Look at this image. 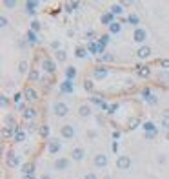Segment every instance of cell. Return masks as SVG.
<instances>
[{
  "label": "cell",
  "instance_id": "6da1fadb",
  "mask_svg": "<svg viewBox=\"0 0 169 179\" xmlns=\"http://www.w3.org/2000/svg\"><path fill=\"white\" fill-rule=\"evenodd\" d=\"M53 111H55L57 117H66L67 111H69V108H67V104H64V102H57V104L53 106Z\"/></svg>",
  "mask_w": 169,
  "mask_h": 179
},
{
  "label": "cell",
  "instance_id": "7a4b0ae2",
  "mask_svg": "<svg viewBox=\"0 0 169 179\" xmlns=\"http://www.w3.org/2000/svg\"><path fill=\"white\" fill-rule=\"evenodd\" d=\"M116 166H118V170H129L131 159L127 157V155H120V157L116 159Z\"/></svg>",
  "mask_w": 169,
  "mask_h": 179
},
{
  "label": "cell",
  "instance_id": "3957f363",
  "mask_svg": "<svg viewBox=\"0 0 169 179\" xmlns=\"http://www.w3.org/2000/svg\"><path fill=\"white\" fill-rule=\"evenodd\" d=\"M60 133H62V137H66V139H73V135H75V128L71 126V124H64V126L60 128Z\"/></svg>",
  "mask_w": 169,
  "mask_h": 179
},
{
  "label": "cell",
  "instance_id": "277c9868",
  "mask_svg": "<svg viewBox=\"0 0 169 179\" xmlns=\"http://www.w3.org/2000/svg\"><path fill=\"white\" fill-rule=\"evenodd\" d=\"M107 165V155L104 153H98V155H95V166H98V168H104Z\"/></svg>",
  "mask_w": 169,
  "mask_h": 179
},
{
  "label": "cell",
  "instance_id": "5b68a950",
  "mask_svg": "<svg viewBox=\"0 0 169 179\" xmlns=\"http://www.w3.org/2000/svg\"><path fill=\"white\" fill-rule=\"evenodd\" d=\"M87 50H89L91 53H102V51H104V44H102V42H91L89 46H87Z\"/></svg>",
  "mask_w": 169,
  "mask_h": 179
},
{
  "label": "cell",
  "instance_id": "8992f818",
  "mask_svg": "<svg viewBox=\"0 0 169 179\" xmlns=\"http://www.w3.org/2000/svg\"><path fill=\"white\" fill-rule=\"evenodd\" d=\"M71 157H73V161H82V159L86 157L84 148H75L73 152H71Z\"/></svg>",
  "mask_w": 169,
  "mask_h": 179
},
{
  "label": "cell",
  "instance_id": "52a82bcc",
  "mask_svg": "<svg viewBox=\"0 0 169 179\" xmlns=\"http://www.w3.org/2000/svg\"><path fill=\"white\" fill-rule=\"evenodd\" d=\"M146 37H147V35H146V31H144V29H140V28H138V29H135V35H133V40L140 44V42H144V40H146Z\"/></svg>",
  "mask_w": 169,
  "mask_h": 179
},
{
  "label": "cell",
  "instance_id": "ba28073f",
  "mask_svg": "<svg viewBox=\"0 0 169 179\" xmlns=\"http://www.w3.org/2000/svg\"><path fill=\"white\" fill-rule=\"evenodd\" d=\"M136 55H138L140 59H147V57L151 55V48H149V46H142V48H138Z\"/></svg>",
  "mask_w": 169,
  "mask_h": 179
},
{
  "label": "cell",
  "instance_id": "9c48e42d",
  "mask_svg": "<svg viewBox=\"0 0 169 179\" xmlns=\"http://www.w3.org/2000/svg\"><path fill=\"white\" fill-rule=\"evenodd\" d=\"M69 166V161L67 159H57L55 161V170H66Z\"/></svg>",
  "mask_w": 169,
  "mask_h": 179
},
{
  "label": "cell",
  "instance_id": "30bf717a",
  "mask_svg": "<svg viewBox=\"0 0 169 179\" xmlns=\"http://www.w3.org/2000/svg\"><path fill=\"white\" fill-rule=\"evenodd\" d=\"M42 68H44L45 71H55V70H57V68H55V64H53L49 59H45V60L42 62Z\"/></svg>",
  "mask_w": 169,
  "mask_h": 179
},
{
  "label": "cell",
  "instance_id": "8fae6325",
  "mask_svg": "<svg viewBox=\"0 0 169 179\" xmlns=\"http://www.w3.org/2000/svg\"><path fill=\"white\" fill-rule=\"evenodd\" d=\"M89 114H91V108H89L87 104H82V106L78 108V115H80V117H87Z\"/></svg>",
  "mask_w": 169,
  "mask_h": 179
},
{
  "label": "cell",
  "instance_id": "7c38bea8",
  "mask_svg": "<svg viewBox=\"0 0 169 179\" xmlns=\"http://www.w3.org/2000/svg\"><path fill=\"white\" fill-rule=\"evenodd\" d=\"M93 75H95L96 79H104V77H107V70H106V68H96V70L93 71Z\"/></svg>",
  "mask_w": 169,
  "mask_h": 179
},
{
  "label": "cell",
  "instance_id": "4fadbf2b",
  "mask_svg": "<svg viewBox=\"0 0 169 179\" xmlns=\"http://www.w3.org/2000/svg\"><path fill=\"white\" fill-rule=\"evenodd\" d=\"M136 73H138L140 77H149V73H151V70L147 68V66H138V70H136Z\"/></svg>",
  "mask_w": 169,
  "mask_h": 179
},
{
  "label": "cell",
  "instance_id": "5bb4252c",
  "mask_svg": "<svg viewBox=\"0 0 169 179\" xmlns=\"http://www.w3.org/2000/svg\"><path fill=\"white\" fill-rule=\"evenodd\" d=\"M47 150H49V152H51V153H57V152H58V150H60V143H58V141H55V139H53V141H51V143H49V146H47Z\"/></svg>",
  "mask_w": 169,
  "mask_h": 179
},
{
  "label": "cell",
  "instance_id": "9a60e30c",
  "mask_svg": "<svg viewBox=\"0 0 169 179\" xmlns=\"http://www.w3.org/2000/svg\"><path fill=\"white\" fill-rule=\"evenodd\" d=\"M102 24H106V26H111L113 24V13H106V15H102Z\"/></svg>",
  "mask_w": 169,
  "mask_h": 179
},
{
  "label": "cell",
  "instance_id": "2e32d148",
  "mask_svg": "<svg viewBox=\"0 0 169 179\" xmlns=\"http://www.w3.org/2000/svg\"><path fill=\"white\" fill-rule=\"evenodd\" d=\"M22 172L26 174V175H33V172H35V166H33L31 163H26V165L22 166Z\"/></svg>",
  "mask_w": 169,
  "mask_h": 179
},
{
  "label": "cell",
  "instance_id": "e0dca14e",
  "mask_svg": "<svg viewBox=\"0 0 169 179\" xmlns=\"http://www.w3.org/2000/svg\"><path fill=\"white\" fill-rule=\"evenodd\" d=\"M75 75H77V70L73 68V66H69V68L66 70V79H67V80H71V79H73Z\"/></svg>",
  "mask_w": 169,
  "mask_h": 179
},
{
  "label": "cell",
  "instance_id": "ac0fdd59",
  "mask_svg": "<svg viewBox=\"0 0 169 179\" xmlns=\"http://www.w3.org/2000/svg\"><path fill=\"white\" fill-rule=\"evenodd\" d=\"M7 163H9V166H16V165H18V155H15V153H9Z\"/></svg>",
  "mask_w": 169,
  "mask_h": 179
},
{
  "label": "cell",
  "instance_id": "d6986e66",
  "mask_svg": "<svg viewBox=\"0 0 169 179\" xmlns=\"http://www.w3.org/2000/svg\"><path fill=\"white\" fill-rule=\"evenodd\" d=\"M24 117H26V119H33V117H36V111H35L33 108H29V110H24Z\"/></svg>",
  "mask_w": 169,
  "mask_h": 179
},
{
  "label": "cell",
  "instance_id": "ffe728a7",
  "mask_svg": "<svg viewBox=\"0 0 169 179\" xmlns=\"http://www.w3.org/2000/svg\"><path fill=\"white\" fill-rule=\"evenodd\" d=\"M26 97H28L29 101H35V99H36V92H35L33 88H28V90H26Z\"/></svg>",
  "mask_w": 169,
  "mask_h": 179
},
{
  "label": "cell",
  "instance_id": "44dd1931",
  "mask_svg": "<svg viewBox=\"0 0 169 179\" xmlns=\"http://www.w3.org/2000/svg\"><path fill=\"white\" fill-rule=\"evenodd\" d=\"M15 141H16V143H22V141H26V133H24L22 130H18V132L15 133Z\"/></svg>",
  "mask_w": 169,
  "mask_h": 179
},
{
  "label": "cell",
  "instance_id": "7402d4cb",
  "mask_svg": "<svg viewBox=\"0 0 169 179\" xmlns=\"http://www.w3.org/2000/svg\"><path fill=\"white\" fill-rule=\"evenodd\" d=\"M55 55H57V60H58V62H64V60L67 59V55H66V51H64V50H58Z\"/></svg>",
  "mask_w": 169,
  "mask_h": 179
},
{
  "label": "cell",
  "instance_id": "603a6c76",
  "mask_svg": "<svg viewBox=\"0 0 169 179\" xmlns=\"http://www.w3.org/2000/svg\"><path fill=\"white\" fill-rule=\"evenodd\" d=\"M142 128H144V130H146V133H151V132H156V128H155V124H153V123H146V124H144Z\"/></svg>",
  "mask_w": 169,
  "mask_h": 179
},
{
  "label": "cell",
  "instance_id": "cb8c5ba5",
  "mask_svg": "<svg viewBox=\"0 0 169 179\" xmlns=\"http://www.w3.org/2000/svg\"><path fill=\"white\" fill-rule=\"evenodd\" d=\"M26 71H28V62L26 60L18 62V73H26Z\"/></svg>",
  "mask_w": 169,
  "mask_h": 179
},
{
  "label": "cell",
  "instance_id": "d4e9b609",
  "mask_svg": "<svg viewBox=\"0 0 169 179\" xmlns=\"http://www.w3.org/2000/svg\"><path fill=\"white\" fill-rule=\"evenodd\" d=\"M38 6V2H26V8H28V13H35V8Z\"/></svg>",
  "mask_w": 169,
  "mask_h": 179
},
{
  "label": "cell",
  "instance_id": "484cf974",
  "mask_svg": "<svg viewBox=\"0 0 169 179\" xmlns=\"http://www.w3.org/2000/svg\"><path fill=\"white\" fill-rule=\"evenodd\" d=\"M122 11H124V9H122V6H120V4H115V6H111V13H113V15H120Z\"/></svg>",
  "mask_w": 169,
  "mask_h": 179
},
{
  "label": "cell",
  "instance_id": "4316f807",
  "mask_svg": "<svg viewBox=\"0 0 169 179\" xmlns=\"http://www.w3.org/2000/svg\"><path fill=\"white\" fill-rule=\"evenodd\" d=\"M62 92H73V86H71V80H66L64 84H62Z\"/></svg>",
  "mask_w": 169,
  "mask_h": 179
},
{
  "label": "cell",
  "instance_id": "83f0119b",
  "mask_svg": "<svg viewBox=\"0 0 169 179\" xmlns=\"http://www.w3.org/2000/svg\"><path fill=\"white\" fill-rule=\"evenodd\" d=\"M109 29H111V33H120V29H122V28H120L118 22H113V24L109 26Z\"/></svg>",
  "mask_w": 169,
  "mask_h": 179
},
{
  "label": "cell",
  "instance_id": "f1b7e54d",
  "mask_svg": "<svg viewBox=\"0 0 169 179\" xmlns=\"http://www.w3.org/2000/svg\"><path fill=\"white\" fill-rule=\"evenodd\" d=\"M40 135H42V137H47V135H49V126H45V124L40 126Z\"/></svg>",
  "mask_w": 169,
  "mask_h": 179
},
{
  "label": "cell",
  "instance_id": "f546056e",
  "mask_svg": "<svg viewBox=\"0 0 169 179\" xmlns=\"http://www.w3.org/2000/svg\"><path fill=\"white\" fill-rule=\"evenodd\" d=\"M75 55H77L78 59H84V57L87 55V53H86V48H77V53H75Z\"/></svg>",
  "mask_w": 169,
  "mask_h": 179
},
{
  "label": "cell",
  "instance_id": "4dcf8cb0",
  "mask_svg": "<svg viewBox=\"0 0 169 179\" xmlns=\"http://www.w3.org/2000/svg\"><path fill=\"white\" fill-rule=\"evenodd\" d=\"M84 88L87 90V92H93V88H95V84H93V80H86V82H84Z\"/></svg>",
  "mask_w": 169,
  "mask_h": 179
},
{
  "label": "cell",
  "instance_id": "1f68e13d",
  "mask_svg": "<svg viewBox=\"0 0 169 179\" xmlns=\"http://www.w3.org/2000/svg\"><path fill=\"white\" fill-rule=\"evenodd\" d=\"M28 40L33 42V44L36 42V35H35V31H28Z\"/></svg>",
  "mask_w": 169,
  "mask_h": 179
},
{
  "label": "cell",
  "instance_id": "d6a6232c",
  "mask_svg": "<svg viewBox=\"0 0 169 179\" xmlns=\"http://www.w3.org/2000/svg\"><path fill=\"white\" fill-rule=\"evenodd\" d=\"M40 29V22L38 20H33L31 22V31H38Z\"/></svg>",
  "mask_w": 169,
  "mask_h": 179
},
{
  "label": "cell",
  "instance_id": "836d02e7",
  "mask_svg": "<svg viewBox=\"0 0 169 179\" xmlns=\"http://www.w3.org/2000/svg\"><path fill=\"white\" fill-rule=\"evenodd\" d=\"M138 123H140L138 119H129V128H131V130H133V128H136V126H138Z\"/></svg>",
  "mask_w": 169,
  "mask_h": 179
},
{
  "label": "cell",
  "instance_id": "e575fe53",
  "mask_svg": "<svg viewBox=\"0 0 169 179\" xmlns=\"http://www.w3.org/2000/svg\"><path fill=\"white\" fill-rule=\"evenodd\" d=\"M15 4H16L15 0H6V2H4V6H6V8H15Z\"/></svg>",
  "mask_w": 169,
  "mask_h": 179
},
{
  "label": "cell",
  "instance_id": "d590c367",
  "mask_svg": "<svg viewBox=\"0 0 169 179\" xmlns=\"http://www.w3.org/2000/svg\"><path fill=\"white\" fill-rule=\"evenodd\" d=\"M127 20L131 22V24H138V17H136V15H131V17H129Z\"/></svg>",
  "mask_w": 169,
  "mask_h": 179
},
{
  "label": "cell",
  "instance_id": "8d00e7d4",
  "mask_svg": "<svg viewBox=\"0 0 169 179\" xmlns=\"http://www.w3.org/2000/svg\"><path fill=\"white\" fill-rule=\"evenodd\" d=\"M162 124H164V126L167 128V132H169V115H165V117H164V121H162Z\"/></svg>",
  "mask_w": 169,
  "mask_h": 179
},
{
  "label": "cell",
  "instance_id": "74e56055",
  "mask_svg": "<svg viewBox=\"0 0 169 179\" xmlns=\"http://www.w3.org/2000/svg\"><path fill=\"white\" fill-rule=\"evenodd\" d=\"M158 132H151V133H146V139H155Z\"/></svg>",
  "mask_w": 169,
  "mask_h": 179
},
{
  "label": "cell",
  "instance_id": "f35d334b",
  "mask_svg": "<svg viewBox=\"0 0 169 179\" xmlns=\"http://www.w3.org/2000/svg\"><path fill=\"white\" fill-rule=\"evenodd\" d=\"M0 26H2V28H6V26H7V18H6V17L0 18Z\"/></svg>",
  "mask_w": 169,
  "mask_h": 179
},
{
  "label": "cell",
  "instance_id": "ab89813d",
  "mask_svg": "<svg viewBox=\"0 0 169 179\" xmlns=\"http://www.w3.org/2000/svg\"><path fill=\"white\" fill-rule=\"evenodd\" d=\"M100 42H102V44H104V46H106V44L109 42V35H104V37L100 38Z\"/></svg>",
  "mask_w": 169,
  "mask_h": 179
},
{
  "label": "cell",
  "instance_id": "60d3db41",
  "mask_svg": "<svg viewBox=\"0 0 169 179\" xmlns=\"http://www.w3.org/2000/svg\"><path fill=\"white\" fill-rule=\"evenodd\" d=\"M91 101H93L95 104H102V99H100V97H93Z\"/></svg>",
  "mask_w": 169,
  "mask_h": 179
},
{
  "label": "cell",
  "instance_id": "b9f144b4",
  "mask_svg": "<svg viewBox=\"0 0 169 179\" xmlns=\"http://www.w3.org/2000/svg\"><path fill=\"white\" fill-rule=\"evenodd\" d=\"M38 79V71H31V80H36Z\"/></svg>",
  "mask_w": 169,
  "mask_h": 179
},
{
  "label": "cell",
  "instance_id": "7bdbcfd3",
  "mask_svg": "<svg viewBox=\"0 0 169 179\" xmlns=\"http://www.w3.org/2000/svg\"><path fill=\"white\" fill-rule=\"evenodd\" d=\"M104 60H107V62H109V60H113V55H109V53H106V55H104Z\"/></svg>",
  "mask_w": 169,
  "mask_h": 179
},
{
  "label": "cell",
  "instance_id": "ee69618b",
  "mask_svg": "<svg viewBox=\"0 0 169 179\" xmlns=\"http://www.w3.org/2000/svg\"><path fill=\"white\" fill-rule=\"evenodd\" d=\"M51 48H53V50H57V51H58V48H60V44H58V42H53V44H51Z\"/></svg>",
  "mask_w": 169,
  "mask_h": 179
},
{
  "label": "cell",
  "instance_id": "f6af8a7d",
  "mask_svg": "<svg viewBox=\"0 0 169 179\" xmlns=\"http://www.w3.org/2000/svg\"><path fill=\"white\" fill-rule=\"evenodd\" d=\"M162 66H164V68H169V60L164 59V60H162Z\"/></svg>",
  "mask_w": 169,
  "mask_h": 179
},
{
  "label": "cell",
  "instance_id": "bcb514c9",
  "mask_svg": "<svg viewBox=\"0 0 169 179\" xmlns=\"http://www.w3.org/2000/svg\"><path fill=\"white\" fill-rule=\"evenodd\" d=\"M86 179H96V175H95V174H87Z\"/></svg>",
  "mask_w": 169,
  "mask_h": 179
},
{
  "label": "cell",
  "instance_id": "7dc6e473",
  "mask_svg": "<svg viewBox=\"0 0 169 179\" xmlns=\"http://www.w3.org/2000/svg\"><path fill=\"white\" fill-rule=\"evenodd\" d=\"M40 179H51V177H49V175H47V174H44V175H42Z\"/></svg>",
  "mask_w": 169,
  "mask_h": 179
},
{
  "label": "cell",
  "instance_id": "c3c4849f",
  "mask_svg": "<svg viewBox=\"0 0 169 179\" xmlns=\"http://www.w3.org/2000/svg\"><path fill=\"white\" fill-rule=\"evenodd\" d=\"M24 179H33V175H26V177H24Z\"/></svg>",
  "mask_w": 169,
  "mask_h": 179
},
{
  "label": "cell",
  "instance_id": "681fc988",
  "mask_svg": "<svg viewBox=\"0 0 169 179\" xmlns=\"http://www.w3.org/2000/svg\"><path fill=\"white\" fill-rule=\"evenodd\" d=\"M167 141H169V132H167Z\"/></svg>",
  "mask_w": 169,
  "mask_h": 179
}]
</instances>
